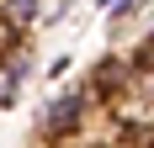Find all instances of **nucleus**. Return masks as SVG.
Listing matches in <instances>:
<instances>
[{
  "label": "nucleus",
  "instance_id": "5",
  "mask_svg": "<svg viewBox=\"0 0 154 148\" xmlns=\"http://www.w3.org/2000/svg\"><path fill=\"white\" fill-rule=\"evenodd\" d=\"M59 148H101V143H85V138H75V143H59Z\"/></svg>",
  "mask_w": 154,
  "mask_h": 148
},
{
  "label": "nucleus",
  "instance_id": "4",
  "mask_svg": "<svg viewBox=\"0 0 154 148\" xmlns=\"http://www.w3.org/2000/svg\"><path fill=\"white\" fill-rule=\"evenodd\" d=\"M128 64H133V74H138V79H149V85H154V32L138 43V53H133Z\"/></svg>",
  "mask_w": 154,
  "mask_h": 148
},
{
  "label": "nucleus",
  "instance_id": "2",
  "mask_svg": "<svg viewBox=\"0 0 154 148\" xmlns=\"http://www.w3.org/2000/svg\"><path fill=\"white\" fill-rule=\"evenodd\" d=\"M27 74H32V48H27V37H16V43L0 53V106H11L16 95H21Z\"/></svg>",
  "mask_w": 154,
  "mask_h": 148
},
{
  "label": "nucleus",
  "instance_id": "1",
  "mask_svg": "<svg viewBox=\"0 0 154 148\" xmlns=\"http://www.w3.org/2000/svg\"><path fill=\"white\" fill-rule=\"evenodd\" d=\"M91 85H80V90H64L59 101H48L43 106V117H37V138H48V148H59V143H75L80 132H85V117H91Z\"/></svg>",
  "mask_w": 154,
  "mask_h": 148
},
{
  "label": "nucleus",
  "instance_id": "3",
  "mask_svg": "<svg viewBox=\"0 0 154 148\" xmlns=\"http://www.w3.org/2000/svg\"><path fill=\"white\" fill-rule=\"evenodd\" d=\"M37 11H43L37 0H0V21H5V27H11L16 37H21V32H27L32 21H37Z\"/></svg>",
  "mask_w": 154,
  "mask_h": 148
},
{
  "label": "nucleus",
  "instance_id": "6",
  "mask_svg": "<svg viewBox=\"0 0 154 148\" xmlns=\"http://www.w3.org/2000/svg\"><path fill=\"white\" fill-rule=\"evenodd\" d=\"M101 5H106V11H117V5H122V0H101Z\"/></svg>",
  "mask_w": 154,
  "mask_h": 148
}]
</instances>
